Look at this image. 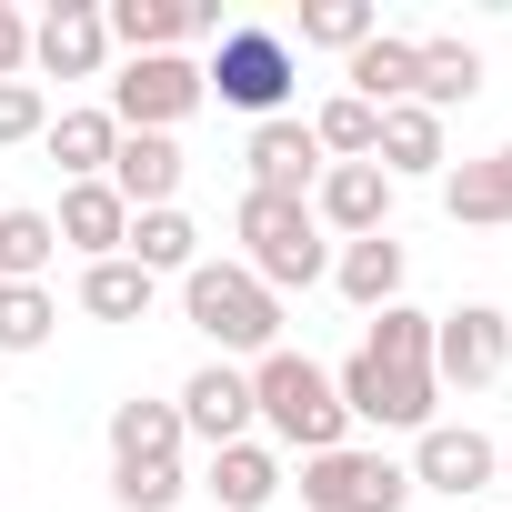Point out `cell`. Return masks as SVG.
Here are the masks:
<instances>
[{"mask_svg": "<svg viewBox=\"0 0 512 512\" xmlns=\"http://www.w3.org/2000/svg\"><path fill=\"white\" fill-rule=\"evenodd\" d=\"M372 31H382V11H372V0H302V21H292L282 41H312V51H342V61H352Z\"/></svg>", "mask_w": 512, "mask_h": 512, "instance_id": "cell-27", "label": "cell"}, {"mask_svg": "<svg viewBox=\"0 0 512 512\" xmlns=\"http://www.w3.org/2000/svg\"><path fill=\"white\" fill-rule=\"evenodd\" d=\"M181 312H191V332L211 342V362H262V352H282V302L262 292V282H251L241 262H211V251H201V262L181 272Z\"/></svg>", "mask_w": 512, "mask_h": 512, "instance_id": "cell-3", "label": "cell"}, {"mask_svg": "<svg viewBox=\"0 0 512 512\" xmlns=\"http://www.w3.org/2000/svg\"><path fill=\"white\" fill-rule=\"evenodd\" d=\"M51 231H61V251H81V262H111V251L131 241V201L111 181H71L61 211H51Z\"/></svg>", "mask_w": 512, "mask_h": 512, "instance_id": "cell-15", "label": "cell"}, {"mask_svg": "<svg viewBox=\"0 0 512 512\" xmlns=\"http://www.w3.org/2000/svg\"><path fill=\"white\" fill-rule=\"evenodd\" d=\"M101 61H111L101 0H51V11L31 21V71H51V81H101Z\"/></svg>", "mask_w": 512, "mask_h": 512, "instance_id": "cell-11", "label": "cell"}, {"mask_svg": "<svg viewBox=\"0 0 512 512\" xmlns=\"http://www.w3.org/2000/svg\"><path fill=\"white\" fill-rule=\"evenodd\" d=\"M302 502H312V512H402V502H412V472H402L392 452L342 442V452H312V462H302Z\"/></svg>", "mask_w": 512, "mask_h": 512, "instance_id": "cell-7", "label": "cell"}, {"mask_svg": "<svg viewBox=\"0 0 512 512\" xmlns=\"http://www.w3.org/2000/svg\"><path fill=\"white\" fill-rule=\"evenodd\" d=\"M171 412H181V442H201V452L251 442V372H241V362H201Z\"/></svg>", "mask_w": 512, "mask_h": 512, "instance_id": "cell-10", "label": "cell"}, {"mask_svg": "<svg viewBox=\"0 0 512 512\" xmlns=\"http://www.w3.org/2000/svg\"><path fill=\"white\" fill-rule=\"evenodd\" d=\"M412 492H452V502H472V492H492L502 482V442L492 432H472V422H432V432H412Z\"/></svg>", "mask_w": 512, "mask_h": 512, "instance_id": "cell-9", "label": "cell"}, {"mask_svg": "<svg viewBox=\"0 0 512 512\" xmlns=\"http://www.w3.org/2000/svg\"><path fill=\"white\" fill-rule=\"evenodd\" d=\"M502 482H512V442H502Z\"/></svg>", "mask_w": 512, "mask_h": 512, "instance_id": "cell-34", "label": "cell"}, {"mask_svg": "<svg viewBox=\"0 0 512 512\" xmlns=\"http://www.w3.org/2000/svg\"><path fill=\"white\" fill-rule=\"evenodd\" d=\"M412 71H422V41H412V31H372V41L342 61V91L372 101V111H402V101H412Z\"/></svg>", "mask_w": 512, "mask_h": 512, "instance_id": "cell-17", "label": "cell"}, {"mask_svg": "<svg viewBox=\"0 0 512 512\" xmlns=\"http://www.w3.org/2000/svg\"><path fill=\"white\" fill-rule=\"evenodd\" d=\"M512 372V312L502 302H452L432 312V382L442 392H482Z\"/></svg>", "mask_w": 512, "mask_h": 512, "instance_id": "cell-6", "label": "cell"}, {"mask_svg": "<svg viewBox=\"0 0 512 512\" xmlns=\"http://www.w3.org/2000/svg\"><path fill=\"white\" fill-rule=\"evenodd\" d=\"M482 91V51L472 41H422V71H412V101L442 121V111H462Z\"/></svg>", "mask_w": 512, "mask_h": 512, "instance_id": "cell-25", "label": "cell"}, {"mask_svg": "<svg viewBox=\"0 0 512 512\" xmlns=\"http://www.w3.org/2000/svg\"><path fill=\"white\" fill-rule=\"evenodd\" d=\"M292 81H302V61H292V41L262 31V21H231V31L211 41V61H201V91H211L221 111H251V121H292Z\"/></svg>", "mask_w": 512, "mask_h": 512, "instance_id": "cell-5", "label": "cell"}, {"mask_svg": "<svg viewBox=\"0 0 512 512\" xmlns=\"http://www.w3.org/2000/svg\"><path fill=\"white\" fill-rule=\"evenodd\" d=\"M211 91H201V61H181V51H161V61H121V81H111V121L121 131H181L191 111H201Z\"/></svg>", "mask_w": 512, "mask_h": 512, "instance_id": "cell-8", "label": "cell"}, {"mask_svg": "<svg viewBox=\"0 0 512 512\" xmlns=\"http://www.w3.org/2000/svg\"><path fill=\"white\" fill-rule=\"evenodd\" d=\"M41 151H51L71 181H101V171H111V151H121V121H111V111H51Z\"/></svg>", "mask_w": 512, "mask_h": 512, "instance_id": "cell-23", "label": "cell"}, {"mask_svg": "<svg viewBox=\"0 0 512 512\" xmlns=\"http://www.w3.org/2000/svg\"><path fill=\"white\" fill-rule=\"evenodd\" d=\"M442 211L462 231H512V141L482 151V161H462V171H442Z\"/></svg>", "mask_w": 512, "mask_h": 512, "instance_id": "cell-18", "label": "cell"}, {"mask_svg": "<svg viewBox=\"0 0 512 512\" xmlns=\"http://www.w3.org/2000/svg\"><path fill=\"white\" fill-rule=\"evenodd\" d=\"M201 492L221 502V512H272L282 502V452L251 432V442H221L211 452V472H201Z\"/></svg>", "mask_w": 512, "mask_h": 512, "instance_id": "cell-16", "label": "cell"}, {"mask_svg": "<svg viewBox=\"0 0 512 512\" xmlns=\"http://www.w3.org/2000/svg\"><path fill=\"white\" fill-rule=\"evenodd\" d=\"M121 262H141L151 282H161V272H191V262H201V231H191V211H181V201H171V211H131Z\"/></svg>", "mask_w": 512, "mask_h": 512, "instance_id": "cell-24", "label": "cell"}, {"mask_svg": "<svg viewBox=\"0 0 512 512\" xmlns=\"http://www.w3.org/2000/svg\"><path fill=\"white\" fill-rule=\"evenodd\" d=\"M181 171H191V161H181L171 131H121V151H111L101 181H111L131 211H171V201H181Z\"/></svg>", "mask_w": 512, "mask_h": 512, "instance_id": "cell-14", "label": "cell"}, {"mask_svg": "<svg viewBox=\"0 0 512 512\" xmlns=\"http://www.w3.org/2000/svg\"><path fill=\"white\" fill-rule=\"evenodd\" d=\"M151 292H161V282H151L141 262H121V251H111V262H81V312H91V322H141Z\"/></svg>", "mask_w": 512, "mask_h": 512, "instance_id": "cell-26", "label": "cell"}, {"mask_svg": "<svg viewBox=\"0 0 512 512\" xmlns=\"http://www.w3.org/2000/svg\"><path fill=\"white\" fill-rule=\"evenodd\" d=\"M332 392H342V412H352V422H372V432H432V422H442V382H432V312H412V302L372 312V332H362V352L332 372Z\"/></svg>", "mask_w": 512, "mask_h": 512, "instance_id": "cell-1", "label": "cell"}, {"mask_svg": "<svg viewBox=\"0 0 512 512\" xmlns=\"http://www.w3.org/2000/svg\"><path fill=\"white\" fill-rule=\"evenodd\" d=\"M41 131H51L41 81H0V151H21V141H41Z\"/></svg>", "mask_w": 512, "mask_h": 512, "instance_id": "cell-32", "label": "cell"}, {"mask_svg": "<svg viewBox=\"0 0 512 512\" xmlns=\"http://www.w3.org/2000/svg\"><path fill=\"white\" fill-rule=\"evenodd\" d=\"M141 462H181V412L171 402H111V472H141Z\"/></svg>", "mask_w": 512, "mask_h": 512, "instance_id": "cell-22", "label": "cell"}, {"mask_svg": "<svg viewBox=\"0 0 512 512\" xmlns=\"http://www.w3.org/2000/svg\"><path fill=\"white\" fill-rule=\"evenodd\" d=\"M312 221L342 231V241L392 231V181H382V161H322V181H312Z\"/></svg>", "mask_w": 512, "mask_h": 512, "instance_id": "cell-12", "label": "cell"}, {"mask_svg": "<svg viewBox=\"0 0 512 512\" xmlns=\"http://www.w3.org/2000/svg\"><path fill=\"white\" fill-rule=\"evenodd\" d=\"M181 492H191V472H181V462H141V472H111V502H121V512H171Z\"/></svg>", "mask_w": 512, "mask_h": 512, "instance_id": "cell-31", "label": "cell"}, {"mask_svg": "<svg viewBox=\"0 0 512 512\" xmlns=\"http://www.w3.org/2000/svg\"><path fill=\"white\" fill-rule=\"evenodd\" d=\"M231 231H241V272L262 282L272 302H282V292H312V282H332V241H322L312 201H282V191H241Z\"/></svg>", "mask_w": 512, "mask_h": 512, "instance_id": "cell-4", "label": "cell"}, {"mask_svg": "<svg viewBox=\"0 0 512 512\" xmlns=\"http://www.w3.org/2000/svg\"><path fill=\"white\" fill-rule=\"evenodd\" d=\"M101 31H111L131 61H161V51L201 41V31H191V0H101Z\"/></svg>", "mask_w": 512, "mask_h": 512, "instance_id": "cell-20", "label": "cell"}, {"mask_svg": "<svg viewBox=\"0 0 512 512\" xmlns=\"http://www.w3.org/2000/svg\"><path fill=\"white\" fill-rule=\"evenodd\" d=\"M332 292H342L352 312H392V302H402V241H392V231L342 241V251H332Z\"/></svg>", "mask_w": 512, "mask_h": 512, "instance_id": "cell-19", "label": "cell"}, {"mask_svg": "<svg viewBox=\"0 0 512 512\" xmlns=\"http://www.w3.org/2000/svg\"><path fill=\"white\" fill-rule=\"evenodd\" d=\"M312 141H322V161H372L382 111H372V101H352V91H332V101L312 111Z\"/></svg>", "mask_w": 512, "mask_h": 512, "instance_id": "cell-29", "label": "cell"}, {"mask_svg": "<svg viewBox=\"0 0 512 512\" xmlns=\"http://www.w3.org/2000/svg\"><path fill=\"white\" fill-rule=\"evenodd\" d=\"M251 422L272 432V452H342L352 442V412H342V392H332V372L312 362V352H262L251 362Z\"/></svg>", "mask_w": 512, "mask_h": 512, "instance_id": "cell-2", "label": "cell"}, {"mask_svg": "<svg viewBox=\"0 0 512 512\" xmlns=\"http://www.w3.org/2000/svg\"><path fill=\"white\" fill-rule=\"evenodd\" d=\"M241 161H251V191H282V201H312V181H322V141H312V121H251Z\"/></svg>", "mask_w": 512, "mask_h": 512, "instance_id": "cell-13", "label": "cell"}, {"mask_svg": "<svg viewBox=\"0 0 512 512\" xmlns=\"http://www.w3.org/2000/svg\"><path fill=\"white\" fill-rule=\"evenodd\" d=\"M372 161H382V181H432L452 151H442V121H432L422 101H402V111H382V141H372Z\"/></svg>", "mask_w": 512, "mask_h": 512, "instance_id": "cell-21", "label": "cell"}, {"mask_svg": "<svg viewBox=\"0 0 512 512\" xmlns=\"http://www.w3.org/2000/svg\"><path fill=\"white\" fill-rule=\"evenodd\" d=\"M0 81H31V21L0 0Z\"/></svg>", "mask_w": 512, "mask_h": 512, "instance_id": "cell-33", "label": "cell"}, {"mask_svg": "<svg viewBox=\"0 0 512 512\" xmlns=\"http://www.w3.org/2000/svg\"><path fill=\"white\" fill-rule=\"evenodd\" d=\"M61 262V231H51V211H0V282H41Z\"/></svg>", "mask_w": 512, "mask_h": 512, "instance_id": "cell-28", "label": "cell"}, {"mask_svg": "<svg viewBox=\"0 0 512 512\" xmlns=\"http://www.w3.org/2000/svg\"><path fill=\"white\" fill-rule=\"evenodd\" d=\"M51 332H61L51 282H0V352H41Z\"/></svg>", "mask_w": 512, "mask_h": 512, "instance_id": "cell-30", "label": "cell"}]
</instances>
